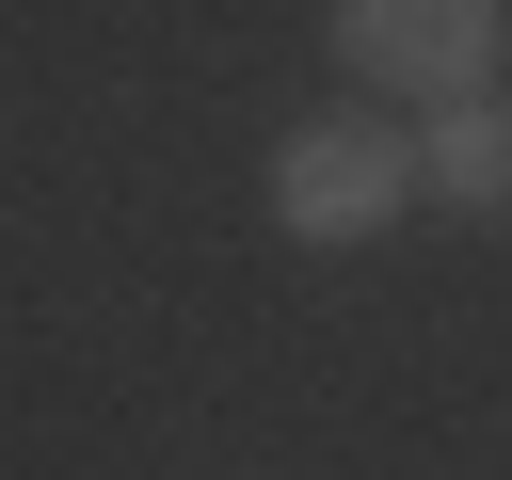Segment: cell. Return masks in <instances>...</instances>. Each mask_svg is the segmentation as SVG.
Returning a JSON list of instances; mask_svg holds the SVG:
<instances>
[{"label":"cell","instance_id":"1","mask_svg":"<svg viewBox=\"0 0 512 480\" xmlns=\"http://www.w3.org/2000/svg\"><path fill=\"white\" fill-rule=\"evenodd\" d=\"M336 64L448 112V96H496L512 64V0H336Z\"/></svg>","mask_w":512,"mask_h":480},{"label":"cell","instance_id":"2","mask_svg":"<svg viewBox=\"0 0 512 480\" xmlns=\"http://www.w3.org/2000/svg\"><path fill=\"white\" fill-rule=\"evenodd\" d=\"M416 208V128H368V112H320L272 144V224L288 240H384Z\"/></svg>","mask_w":512,"mask_h":480},{"label":"cell","instance_id":"3","mask_svg":"<svg viewBox=\"0 0 512 480\" xmlns=\"http://www.w3.org/2000/svg\"><path fill=\"white\" fill-rule=\"evenodd\" d=\"M416 192L464 208V224H512V80H496V96H448V112L416 128Z\"/></svg>","mask_w":512,"mask_h":480}]
</instances>
